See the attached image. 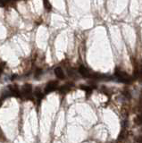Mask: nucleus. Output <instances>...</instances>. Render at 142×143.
I'll return each mask as SVG.
<instances>
[{
    "mask_svg": "<svg viewBox=\"0 0 142 143\" xmlns=\"http://www.w3.org/2000/svg\"><path fill=\"white\" fill-rule=\"evenodd\" d=\"M57 87V82H50L47 83V85L45 88V93L47 94L49 92H52L56 89Z\"/></svg>",
    "mask_w": 142,
    "mask_h": 143,
    "instance_id": "nucleus-3",
    "label": "nucleus"
},
{
    "mask_svg": "<svg viewBox=\"0 0 142 143\" xmlns=\"http://www.w3.org/2000/svg\"><path fill=\"white\" fill-rule=\"evenodd\" d=\"M135 141L137 143H142V136H137L135 138Z\"/></svg>",
    "mask_w": 142,
    "mask_h": 143,
    "instance_id": "nucleus-6",
    "label": "nucleus"
},
{
    "mask_svg": "<svg viewBox=\"0 0 142 143\" xmlns=\"http://www.w3.org/2000/svg\"><path fill=\"white\" fill-rule=\"evenodd\" d=\"M31 91H32V87L30 84H25L22 88V90H21V93L25 96V97H28L31 94Z\"/></svg>",
    "mask_w": 142,
    "mask_h": 143,
    "instance_id": "nucleus-2",
    "label": "nucleus"
},
{
    "mask_svg": "<svg viewBox=\"0 0 142 143\" xmlns=\"http://www.w3.org/2000/svg\"><path fill=\"white\" fill-rule=\"evenodd\" d=\"M55 74L56 75V77L58 79H61V80L65 79V73H64V71L61 67H56L55 69Z\"/></svg>",
    "mask_w": 142,
    "mask_h": 143,
    "instance_id": "nucleus-4",
    "label": "nucleus"
},
{
    "mask_svg": "<svg viewBox=\"0 0 142 143\" xmlns=\"http://www.w3.org/2000/svg\"><path fill=\"white\" fill-rule=\"evenodd\" d=\"M79 72H80V74H81L82 76H84V77H90V76H91V74H90V73L89 72V70L83 65H81V67H80Z\"/></svg>",
    "mask_w": 142,
    "mask_h": 143,
    "instance_id": "nucleus-5",
    "label": "nucleus"
},
{
    "mask_svg": "<svg viewBox=\"0 0 142 143\" xmlns=\"http://www.w3.org/2000/svg\"><path fill=\"white\" fill-rule=\"evenodd\" d=\"M81 89H83L85 91H90V90H91L89 87H84V86H81Z\"/></svg>",
    "mask_w": 142,
    "mask_h": 143,
    "instance_id": "nucleus-7",
    "label": "nucleus"
},
{
    "mask_svg": "<svg viewBox=\"0 0 142 143\" xmlns=\"http://www.w3.org/2000/svg\"><path fill=\"white\" fill-rule=\"evenodd\" d=\"M2 71H3V68L0 66V74H1V73H2Z\"/></svg>",
    "mask_w": 142,
    "mask_h": 143,
    "instance_id": "nucleus-8",
    "label": "nucleus"
},
{
    "mask_svg": "<svg viewBox=\"0 0 142 143\" xmlns=\"http://www.w3.org/2000/svg\"><path fill=\"white\" fill-rule=\"evenodd\" d=\"M115 76L117 78V80L121 82H125V83H130L132 82V79L130 78L127 74H125L124 72H121V71H117Z\"/></svg>",
    "mask_w": 142,
    "mask_h": 143,
    "instance_id": "nucleus-1",
    "label": "nucleus"
}]
</instances>
